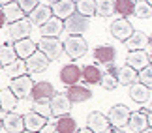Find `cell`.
<instances>
[{
	"mask_svg": "<svg viewBox=\"0 0 152 133\" xmlns=\"http://www.w3.org/2000/svg\"><path fill=\"white\" fill-rule=\"evenodd\" d=\"M55 128L58 133H75L77 131V122H75V118L66 114V116H58Z\"/></svg>",
	"mask_w": 152,
	"mask_h": 133,
	"instance_id": "f1b7e54d",
	"label": "cell"
},
{
	"mask_svg": "<svg viewBox=\"0 0 152 133\" xmlns=\"http://www.w3.org/2000/svg\"><path fill=\"white\" fill-rule=\"evenodd\" d=\"M137 79L141 81V84H145V86H148V88H150V84H152V68H150V64L145 66L143 69H139Z\"/></svg>",
	"mask_w": 152,
	"mask_h": 133,
	"instance_id": "8d00e7d4",
	"label": "cell"
},
{
	"mask_svg": "<svg viewBox=\"0 0 152 133\" xmlns=\"http://www.w3.org/2000/svg\"><path fill=\"white\" fill-rule=\"evenodd\" d=\"M32 86H34V81L28 77V75H21V77L11 79L10 90L13 92L17 97H26L28 100V96H30V92H32Z\"/></svg>",
	"mask_w": 152,
	"mask_h": 133,
	"instance_id": "ba28073f",
	"label": "cell"
},
{
	"mask_svg": "<svg viewBox=\"0 0 152 133\" xmlns=\"http://www.w3.org/2000/svg\"><path fill=\"white\" fill-rule=\"evenodd\" d=\"M19 103V97H17L10 88H2L0 90V111L4 113H11Z\"/></svg>",
	"mask_w": 152,
	"mask_h": 133,
	"instance_id": "cb8c5ba5",
	"label": "cell"
},
{
	"mask_svg": "<svg viewBox=\"0 0 152 133\" xmlns=\"http://www.w3.org/2000/svg\"><path fill=\"white\" fill-rule=\"evenodd\" d=\"M13 60H17V55H15L13 47L8 45V43L0 45V64H2V68L8 66V64H11Z\"/></svg>",
	"mask_w": 152,
	"mask_h": 133,
	"instance_id": "e575fe53",
	"label": "cell"
},
{
	"mask_svg": "<svg viewBox=\"0 0 152 133\" xmlns=\"http://www.w3.org/2000/svg\"><path fill=\"white\" fill-rule=\"evenodd\" d=\"M53 17L51 13V6H45V4H38L30 13H28V21L36 26H42L43 23H47L49 19Z\"/></svg>",
	"mask_w": 152,
	"mask_h": 133,
	"instance_id": "9a60e30c",
	"label": "cell"
},
{
	"mask_svg": "<svg viewBox=\"0 0 152 133\" xmlns=\"http://www.w3.org/2000/svg\"><path fill=\"white\" fill-rule=\"evenodd\" d=\"M15 51V55H17V58H21V60H26L28 56H30L32 53H36L38 51V45L32 41L30 38H23V39H17V41L11 45Z\"/></svg>",
	"mask_w": 152,
	"mask_h": 133,
	"instance_id": "5bb4252c",
	"label": "cell"
},
{
	"mask_svg": "<svg viewBox=\"0 0 152 133\" xmlns=\"http://www.w3.org/2000/svg\"><path fill=\"white\" fill-rule=\"evenodd\" d=\"M51 13L53 17H56V19H68L69 15L75 13V2L73 0H58V2H55L51 6Z\"/></svg>",
	"mask_w": 152,
	"mask_h": 133,
	"instance_id": "4fadbf2b",
	"label": "cell"
},
{
	"mask_svg": "<svg viewBox=\"0 0 152 133\" xmlns=\"http://www.w3.org/2000/svg\"><path fill=\"white\" fill-rule=\"evenodd\" d=\"M124 43H126V47L130 51H143L147 45H150V38L141 30H133L132 36L128 38Z\"/></svg>",
	"mask_w": 152,
	"mask_h": 133,
	"instance_id": "ac0fdd59",
	"label": "cell"
},
{
	"mask_svg": "<svg viewBox=\"0 0 152 133\" xmlns=\"http://www.w3.org/2000/svg\"><path fill=\"white\" fill-rule=\"evenodd\" d=\"M141 133H152V129H150V128H147V129H143Z\"/></svg>",
	"mask_w": 152,
	"mask_h": 133,
	"instance_id": "f6af8a7d",
	"label": "cell"
},
{
	"mask_svg": "<svg viewBox=\"0 0 152 133\" xmlns=\"http://www.w3.org/2000/svg\"><path fill=\"white\" fill-rule=\"evenodd\" d=\"M94 58H96L98 64L111 66L116 58V49L113 45H100V47L94 49Z\"/></svg>",
	"mask_w": 152,
	"mask_h": 133,
	"instance_id": "2e32d148",
	"label": "cell"
},
{
	"mask_svg": "<svg viewBox=\"0 0 152 133\" xmlns=\"http://www.w3.org/2000/svg\"><path fill=\"white\" fill-rule=\"evenodd\" d=\"M25 64H26V73H42L49 68V60L42 51H36L25 60Z\"/></svg>",
	"mask_w": 152,
	"mask_h": 133,
	"instance_id": "8fae6325",
	"label": "cell"
},
{
	"mask_svg": "<svg viewBox=\"0 0 152 133\" xmlns=\"http://www.w3.org/2000/svg\"><path fill=\"white\" fill-rule=\"evenodd\" d=\"M10 2H15V0H0V6H6V4H10Z\"/></svg>",
	"mask_w": 152,
	"mask_h": 133,
	"instance_id": "7bdbcfd3",
	"label": "cell"
},
{
	"mask_svg": "<svg viewBox=\"0 0 152 133\" xmlns=\"http://www.w3.org/2000/svg\"><path fill=\"white\" fill-rule=\"evenodd\" d=\"M38 133H58V131H56V128H55V124H45Z\"/></svg>",
	"mask_w": 152,
	"mask_h": 133,
	"instance_id": "ab89813d",
	"label": "cell"
},
{
	"mask_svg": "<svg viewBox=\"0 0 152 133\" xmlns=\"http://www.w3.org/2000/svg\"><path fill=\"white\" fill-rule=\"evenodd\" d=\"M66 96L69 97V101H72V103H83V101H86V100H90V97H92V92H90V88H86V86L72 84V86H68Z\"/></svg>",
	"mask_w": 152,
	"mask_h": 133,
	"instance_id": "ffe728a7",
	"label": "cell"
},
{
	"mask_svg": "<svg viewBox=\"0 0 152 133\" xmlns=\"http://www.w3.org/2000/svg\"><path fill=\"white\" fill-rule=\"evenodd\" d=\"M62 49L72 60H79V58H83L86 55L88 43H86V39L83 36H69L66 41L62 43Z\"/></svg>",
	"mask_w": 152,
	"mask_h": 133,
	"instance_id": "6da1fadb",
	"label": "cell"
},
{
	"mask_svg": "<svg viewBox=\"0 0 152 133\" xmlns=\"http://www.w3.org/2000/svg\"><path fill=\"white\" fill-rule=\"evenodd\" d=\"M2 13H4V17H6V23H10V25L25 17V11H23L15 2H10V4L2 6Z\"/></svg>",
	"mask_w": 152,
	"mask_h": 133,
	"instance_id": "83f0119b",
	"label": "cell"
},
{
	"mask_svg": "<svg viewBox=\"0 0 152 133\" xmlns=\"http://www.w3.org/2000/svg\"><path fill=\"white\" fill-rule=\"evenodd\" d=\"M98 84H102L103 86V90H115V88H118V81H116V75L113 73H102V79H100V83Z\"/></svg>",
	"mask_w": 152,
	"mask_h": 133,
	"instance_id": "d590c367",
	"label": "cell"
},
{
	"mask_svg": "<svg viewBox=\"0 0 152 133\" xmlns=\"http://www.w3.org/2000/svg\"><path fill=\"white\" fill-rule=\"evenodd\" d=\"M32 111L38 113V114H42V116H45V118L51 116V107H49V103H34Z\"/></svg>",
	"mask_w": 152,
	"mask_h": 133,
	"instance_id": "f35d334b",
	"label": "cell"
},
{
	"mask_svg": "<svg viewBox=\"0 0 152 133\" xmlns=\"http://www.w3.org/2000/svg\"><path fill=\"white\" fill-rule=\"evenodd\" d=\"M150 109H143V111H137V113H132L130 114V120H128V126H130L132 131L135 133H141L143 129L150 128Z\"/></svg>",
	"mask_w": 152,
	"mask_h": 133,
	"instance_id": "52a82bcc",
	"label": "cell"
},
{
	"mask_svg": "<svg viewBox=\"0 0 152 133\" xmlns=\"http://www.w3.org/2000/svg\"><path fill=\"white\" fill-rule=\"evenodd\" d=\"M86 128L90 131H94V133H107L111 124H109V120L103 113L92 111V113H88V116H86Z\"/></svg>",
	"mask_w": 152,
	"mask_h": 133,
	"instance_id": "9c48e42d",
	"label": "cell"
},
{
	"mask_svg": "<svg viewBox=\"0 0 152 133\" xmlns=\"http://www.w3.org/2000/svg\"><path fill=\"white\" fill-rule=\"evenodd\" d=\"M15 4L19 6V8L25 11V13H30V11L36 8L39 2H38V0H15Z\"/></svg>",
	"mask_w": 152,
	"mask_h": 133,
	"instance_id": "74e56055",
	"label": "cell"
},
{
	"mask_svg": "<svg viewBox=\"0 0 152 133\" xmlns=\"http://www.w3.org/2000/svg\"><path fill=\"white\" fill-rule=\"evenodd\" d=\"M148 64H150V55L145 53V51H132V53L128 55V58H126V66L133 68L135 71L143 69Z\"/></svg>",
	"mask_w": 152,
	"mask_h": 133,
	"instance_id": "44dd1931",
	"label": "cell"
},
{
	"mask_svg": "<svg viewBox=\"0 0 152 133\" xmlns=\"http://www.w3.org/2000/svg\"><path fill=\"white\" fill-rule=\"evenodd\" d=\"M0 129H2V120H0Z\"/></svg>",
	"mask_w": 152,
	"mask_h": 133,
	"instance_id": "c3c4849f",
	"label": "cell"
},
{
	"mask_svg": "<svg viewBox=\"0 0 152 133\" xmlns=\"http://www.w3.org/2000/svg\"><path fill=\"white\" fill-rule=\"evenodd\" d=\"M21 133H36V131H21Z\"/></svg>",
	"mask_w": 152,
	"mask_h": 133,
	"instance_id": "bcb514c9",
	"label": "cell"
},
{
	"mask_svg": "<svg viewBox=\"0 0 152 133\" xmlns=\"http://www.w3.org/2000/svg\"><path fill=\"white\" fill-rule=\"evenodd\" d=\"M81 79V68L75 64V62H72V64H66L62 69H60V81L64 84L72 86L75 84L77 81Z\"/></svg>",
	"mask_w": 152,
	"mask_h": 133,
	"instance_id": "7402d4cb",
	"label": "cell"
},
{
	"mask_svg": "<svg viewBox=\"0 0 152 133\" xmlns=\"http://www.w3.org/2000/svg\"><path fill=\"white\" fill-rule=\"evenodd\" d=\"M4 71L8 73V77H10V79L21 77V75H26V64H25V60L17 58V60L11 62V64L4 66Z\"/></svg>",
	"mask_w": 152,
	"mask_h": 133,
	"instance_id": "4dcf8cb0",
	"label": "cell"
},
{
	"mask_svg": "<svg viewBox=\"0 0 152 133\" xmlns=\"http://www.w3.org/2000/svg\"><path fill=\"white\" fill-rule=\"evenodd\" d=\"M109 30H111V36H113L115 39H118V41H126V39L132 36L133 26H132V23L128 19L122 17V19H116L115 23H111Z\"/></svg>",
	"mask_w": 152,
	"mask_h": 133,
	"instance_id": "30bf717a",
	"label": "cell"
},
{
	"mask_svg": "<svg viewBox=\"0 0 152 133\" xmlns=\"http://www.w3.org/2000/svg\"><path fill=\"white\" fill-rule=\"evenodd\" d=\"M39 30H42L43 38H58L64 32V21L56 19V17H51L47 23H43L39 26Z\"/></svg>",
	"mask_w": 152,
	"mask_h": 133,
	"instance_id": "e0dca14e",
	"label": "cell"
},
{
	"mask_svg": "<svg viewBox=\"0 0 152 133\" xmlns=\"http://www.w3.org/2000/svg\"><path fill=\"white\" fill-rule=\"evenodd\" d=\"M75 133H94V131H90L88 128H83V129H77Z\"/></svg>",
	"mask_w": 152,
	"mask_h": 133,
	"instance_id": "b9f144b4",
	"label": "cell"
},
{
	"mask_svg": "<svg viewBox=\"0 0 152 133\" xmlns=\"http://www.w3.org/2000/svg\"><path fill=\"white\" fill-rule=\"evenodd\" d=\"M32 32V23L28 21V17H23V19L15 21L10 25V38L17 41V39H23V38H28Z\"/></svg>",
	"mask_w": 152,
	"mask_h": 133,
	"instance_id": "7c38bea8",
	"label": "cell"
},
{
	"mask_svg": "<svg viewBox=\"0 0 152 133\" xmlns=\"http://www.w3.org/2000/svg\"><path fill=\"white\" fill-rule=\"evenodd\" d=\"M23 124H25L26 131H36L38 133L45 124H47V118L42 116V114H38V113H34V111H30V113H26L25 116H23Z\"/></svg>",
	"mask_w": 152,
	"mask_h": 133,
	"instance_id": "603a6c76",
	"label": "cell"
},
{
	"mask_svg": "<svg viewBox=\"0 0 152 133\" xmlns=\"http://www.w3.org/2000/svg\"><path fill=\"white\" fill-rule=\"evenodd\" d=\"M116 81L118 84H124V86H130L137 81V71L130 66H122V68H116Z\"/></svg>",
	"mask_w": 152,
	"mask_h": 133,
	"instance_id": "484cf974",
	"label": "cell"
},
{
	"mask_svg": "<svg viewBox=\"0 0 152 133\" xmlns=\"http://www.w3.org/2000/svg\"><path fill=\"white\" fill-rule=\"evenodd\" d=\"M49 2H53V4H55V2H58V0H49Z\"/></svg>",
	"mask_w": 152,
	"mask_h": 133,
	"instance_id": "7dc6e473",
	"label": "cell"
},
{
	"mask_svg": "<svg viewBox=\"0 0 152 133\" xmlns=\"http://www.w3.org/2000/svg\"><path fill=\"white\" fill-rule=\"evenodd\" d=\"M147 2H148V4H150V0H147Z\"/></svg>",
	"mask_w": 152,
	"mask_h": 133,
	"instance_id": "f907efd6",
	"label": "cell"
},
{
	"mask_svg": "<svg viewBox=\"0 0 152 133\" xmlns=\"http://www.w3.org/2000/svg\"><path fill=\"white\" fill-rule=\"evenodd\" d=\"M130 109H128L126 105H115L109 109V113L105 114L109 120V124L113 126V128H124V126H128V120H130Z\"/></svg>",
	"mask_w": 152,
	"mask_h": 133,
	"instance_id": "5b68a950",
	"label": "cell"
},
{
	"mask_svg": "<svg viewBox=\"0 0 152 133\" xmlns=\"http://www.w3.org/2000/svg\"><path fill=\"white\" fill-rule=\"evenodd\" d=\"M96 2V15L111 17L115 15V0H94Z\"/></svg>",
	"mask_w": 152,
	"mask_h": 133,
	"instance_id": "d6a6232c",
	"label": "cell"
},
{
	"mask_svg": "<svg viewBox=\"0 0 152 133\" xmlns=\"http://www.w3.org/2000/svg\"><path fill=\"white\" fill-rule=\"evenodd\" d=\"M0 69H2V64H0Z\"/></svg>",
	"mask_w": 152,
	"mask_h": 133,
	"instance_id": "681fc988",
	"label": "cell"
},
{
	"mask_svg": "<svg viewBox=\"0 0 152 133\" xmlns=\"http://www.w3.org/2000/svg\"><path fill=\"white\" fill-rule=\"evenodd\" d=\"M75 13L90 19L92 15H96V2L94 0H77L75 2Z\"/></svg>",
	"mask_w": 152,
	"mask_h": 133,
	"instance_id": "f546056e",
	"label": "cell"
},
{
	"mask_svg": "<svg viewBox=\"0 0 152 133\" xmlns=\"http://www.w3.org/2000/svg\"><path fill=\"white\" fill-rule=\"evenodd\" d=\"M38 51H42V53L47 56L49 62L58 60L62 56V53H64L60 39H56V38H43V36H42V39H39V43H38Z\"/></svg>",
	"mask_w": 152,
	"mask_h": 133,
	"instance_id": "7a4b0ae2",
	"label": "cell"
},
{
	"mask_svg": "<svg viewBox=\"0 0 152 133\" xmlns=\"http://www.w3.org/2000/svg\"><path fill=\"white\" fill-rule=\"evenodd\" d=\"M49 107H51V114L53 116H66L72 113V101L66 96V92H55L53 97L49 100Z\"/></svg>",
	"mask_w": 152,
	"mask_h": 133,
	"instance_id": "3957f363",
	"label": "cell"
},
{
	"mask_svg": "<svg viewBox=\"0 0 152 133\" xmlns=\"http://www.w3.org/2000/svg\"><path fill=\"white\" fill-rule=\"evenodd\" d=\"M109 133H124V131H122V129H120V128H115V129H111V131H109Z\"/></svg>",
	"mask_w": 152,
	"mask_h": 133,
	"instance_id": "ee69618b",
	"label": "cell"
},
{
	"mask_svg": "<svg viewBox=\"0 0 152 133\" xmlns=\"http://www.w3.org/2000/svg\"><path fill=\"white\" fill-rule=\"evenodd\" d=\"M90 23L86 17L79 15V13H73L69 15L68 19H64V30H66L69 36H83V34L88 30Z\"/></svg>",
	"mask_w": 152,
	"mask_h": 133,
	"instance_id": "277c9868",
	"label": "cell"
},
{
	"mask_svg": "<svg viewBox=\"0 0 152 133\" xmlns=\"http://www.w3.org/2000/svg\"><path fill=\"white\" fill-rule=\"evenodd\" d=\"M81 79H83L85 83H88V84H98V83H100V79H102L100 68L94 66V64L83 66V68H81Z\"/></svg>",
	"mask_w": 152,
	"mask_h": 133,
	"instance_id": "4316f807",
	"label": "cell"
},
{
	"mask_svg": "<svg viewBox=\"0 0 152 133\" xmlns=\"http://www.w3.org/2000/svg\"><path fill=\"white\" fill-rule=\"evenodd\" d=\"M55 94V88L49 81H42V83H34L30 97L34 100V103H49V100Z\"/></svg>",
	"mask_w": 152,
	"mask_h": 133,
	"instance_id": "8992f818",
	"label": "cell"
},
{
	"mask_svg": "<svg viewBox=\"0 0 152 133\" xmlns=\"http://www.w3.org/2000/svg\"><path fill=\"white\" fill-rule=\"evenodd\" d=\"M2 129L8 133H21L25 131V124H23V116L17 113H8L2 120Z\"/></svg>",
	"mask_w": 152,
	"mask_h": 133,
	"instance_id": "d6986e66",
	"label": "cell"
},
{
	"mask_svg": "<svg viewBox=\"0 0 152 133\" xmlns=\"http://www.w3.org/2000/svg\"><path fill=\"white\" fill-rule=\"evenodd\" d=\"M133 15L139 19H150L152 17V8L147 0H135L133 2Z\"/></svg>",
	"mask_w": 152,
	"mask_h": 133,
	"instance_id": "1f68e13d",
	"label": "cell"
},
{
	"mask_svg": "<svg viewBox=\"0 0 152 133\" xmlns=\"http://www.w3.org/2000/svg\"><path fill=\"white\" fill-rule=\"evenodd\" d=\"M130 97L137 103H145L150 100V88L141 83H133L130 84Z\"/></svg>",
	"mask_w": 152,
	"mask_h": 133,
	"instance_id": "d4e9b609",
	"label": "cell"
},
{
	"mask_svg": "<svg viewBox=\"0 0 152 133\" xmlns=\"http://www.w3.org/2000/svg\"><path fill=\"white\" fill-rule=\"evenodd\" d=\"M133 2L135 0H115V13L126 17L133 15Z\"/></svg>",
	"mask_w": 152,
	"mask_h": 133,
	"instance_id": "836d02e7",
	"label": "cell"
},
{
	"mask_svg": "<svg viewBox=\"0 0 152 133\" xmlns=\"http://www.w3.org/2000/svg\"><path fill=\"white\" fill-rule=\"evenodd\" d=\"M4 26H6V17L2 13V8H0V28H4Z\"/></svg>",
	"mask_w": 152,
	"mask_h": 133,
	"instance_id": "60d3db41",
	"label": "cell"
}]
</instances>
